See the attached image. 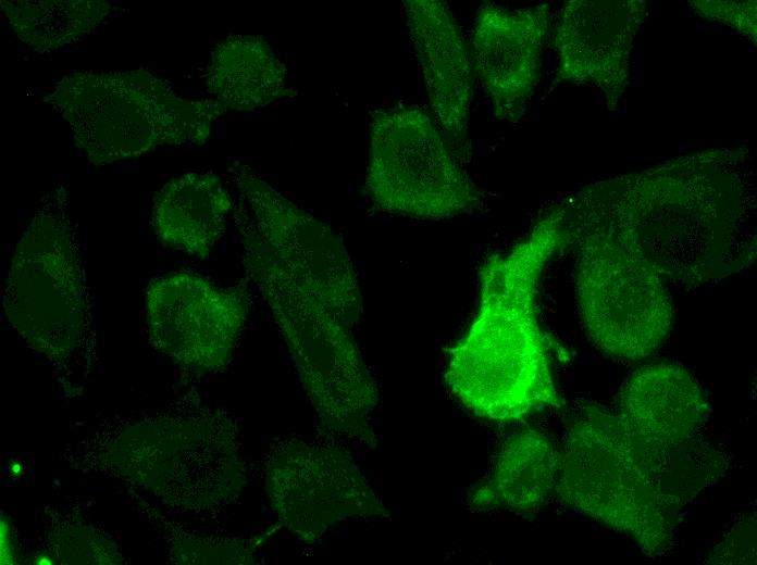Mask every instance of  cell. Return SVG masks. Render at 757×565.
<instances>
[{
  "label": "cell",
  "instance_id": "obj_10",
  "mask_svg": "<svg viewBox=\"0 0 757 565\" xmlns=\"http://www.w3.org/2000/svg\"><path fill=\"white\" fill-rule=\"evenodd\" d=\"M558 453L548 438L534 429L510 436L502 444L495 466L473 492L471 505L532 511L555 489Z\"/></svg>",
  "mask_w": 757,
  "mask_h": 565
},
{
  "label": "cell",
  "instance_id": "obj_5",
  "mask_svg": "<svg viewBox=\"0 0 757 565\" xmlns=\"http://www.w3.org/2000/svg\"><path fill=\"white\" fill-rule=\"evenodd\" d=\"M367 190L381 210L420 219L455 217L481 203L444 133L413 105L373 113Z\"/></svg>",
  "mask_w": 757,
  "mask_h": 565
},
{
  "label": "cell",
  "instance_id": "obj_13",
  "mask_svg": "<svg viewBox=\"0 0 757 565\" xmlns=\"http://www.w3.org/2000/svg\"><path fill=\"white\" fill-rule=\"evenodd\" d=\"M755 523L750 519L734 527L710 561L723 564L755 563Z\"/></svg>",
  "mask_w": 757,
  "mask_h": 565
},
{
  "label": "cell",
  "instance_id": "obj_3",
  "mask_svg": "<svg viewBox=\"0 0 757 565\" xmlns=\"http://www.w3.org/2000/svg\"><path fill=\"white\" fill-rule=\"evenodd\" d=\"M47 99L96 165L135 159L161 146L203 143L225 111L212 98H181L167 81L142 70L73 73Z\"/></svg>",
  "mask_w": 757,
  "mask_h": 565
},
{
  "label": "cell",
  "instance_id": "obj_6",
  "mask_svg": "<svg viewBox=\"0 0 757 565\" xmlns=\"http://www.w3.org/2000/svg\"><path fill=\"white\" fill-rule=\"evenodd\" d=\"M402 7L434 121L449 143L462 149L468 142L472 66L460 28L442 1L406 0Z\"/></svg>",
  "mask_w": 757,
  "mask_h": 565
},
{
  "label": "cell",
  "instance_id": "obj_12",
  "mask_svg": "<svg viewBox=\"0 0 757 565\" xmlns=\"http://www.w3.org/2000/svg\"><path fill=\"white\" fill-rule=\"evenodd\" d=\"M16 36L36 51H54L91 34L110 5L91 0L1 1Z\"/></svg>",
  "mask_w": 757,
  "mask_h": 565
},
{
  "label": "cell",
  "instance_id": "obj_7",
  "mask_svg": "<svg viewBox=\"0 0 757 565\" xmlns=\"http://www.w3.org/2000/svg\"><path fill=\"white\" fill-rule=\"evenodd\" d=\"M707 412L706 395L693 375L679 364L658 363L628 378L616 413L645 450L661 457L690 438Z\"/></svg>",
  "mask_w": 757,
  "mask_h": 565
},
{
  "label": "cell",
  "instance_id": "obj_9",
  "mask_svg": "<svg viewBox=\"0 0 757 565\" xmlns=\"http://www.w3.org/2000/svg\"><path fill=\"white\" fill-rule=\"evenodd\" d=\"M152 203L151 226L157 239L197 258L209 255L233 208L219 177L202 172L172 178L156 192Z\"/></svg>",
  "mask_w": 757,
  "mask_h": 565
},
{
  "label": "cell",
  "instance_id": "obj_11",
  "mask_svg": "<svg viewBox=\"0 0 757 565\" xmlns=\"http://www.w3.org/2000/svg\"><path fill=\"white\" fill-rule=\"evenodd\" d=\"M285 74L263 37L231 35L212 50L207 88L225 110L250 112L282 93Z\"/></svg>",
  "mask_w": 757,
  "mask_h": 565
},
{
  "label": "cell",
  "instance_id": "obj_14",
  "mask_svg": "<svg viewBox=\"0 0 757 565\" xmlns=\"http://www.w3.org/2000/svg\"><path fill=\"white\" fill-rule=\"evenodd\" d=\"M24 464L21 460H12L5 467V475L12 480H20L25 472Z\"/></svg>",
  "mask_w": 757,
  "mask_h": 565
},
{
  "label": "cell",
  "instance_id": "obj_1",
  "mask_svg": "<svg viewBox=\"0 0 757 565\" xmlns=\"http://www.w3.org/2000/svg\"><path fill=\"white\" fill-rule=\"evenodd\" d=\"M561 222L553 213L481 266L477 314L450 350L445 373L451 393L475 415L509 420L561 405L536 312L541 276L562 239Z\"/></svg>",
  "mask_w": 757,
  "mask_h": 565
},
{
  "label": "cell",
  "instance_id": "obj_4",
  "mask_svg": "<svg viewBox=\"0 0 757 565\" xmlns=\"http://www.w3.org/2000/svg\"><path fill=\"white\" fill-rule=\"evenodd\" d=\"M578 248L575 293L587 336L611 356L649 355L673 322L666 280L632 235L583 234Z\"/></svg>",
  "mask_w": 757,
  "mask_h": 565
},
{
  "label": "cell",
  "instance_id": "obj_2",
  "mask_svg": "<svg viewBox=\"0 0 757 565\" xmlns=\"http://www.w3.org/2000/svg\"><path fill=\"white\" fill-rule=\"evenodd\" d=\"M660 465V456L645 450L617 413L586 406L571 422L558 453L555 490L574 510L630 537L647 555H659L674 527Z\"/></svg>",
  "mask_w": 757,
  "mask_h": 565
},
{
  "label": "cell",
  "instance_id": "obj_8",
  "mask_svg": "<svg viewBox=\"0 0 757 565\" xmlns=\"http://www.w3.org/2000/svg\"><path fill=\"white\" fill-rule=\"evenodd\" d=\"M539 21L493 3L482 4L472 35L473 67L498 116L530 88L542 34Z\"/></svg>",
  "mask_w": 757,
  "mask_h": 565
}]
</instances>
